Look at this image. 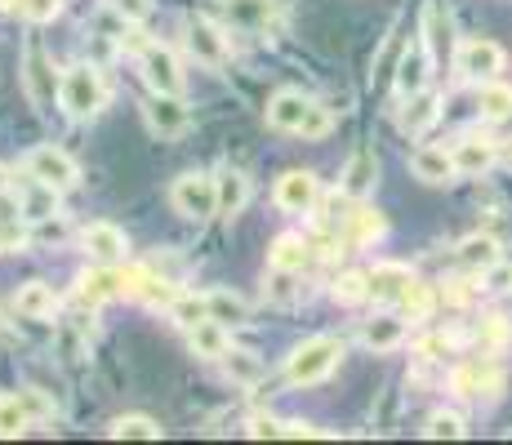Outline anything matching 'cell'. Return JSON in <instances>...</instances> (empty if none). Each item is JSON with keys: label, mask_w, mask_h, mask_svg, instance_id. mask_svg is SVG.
Instances as JSON below:
<instances>
[{"label": "cell", "mask_w": 512, "mask_h": 445, "mask_svg": "<svg viewBox=\"0 0 512 445\" xmlns=\"http://www.w3.org/2000/svg\"><path fill=\"white\" fill-rule=\"evenodd\" d=\"M107 98H112V89H107L103 72L90 63H76L58 76V107H63L72 121H94L107 107Z\"/></svg>", "instance_id": "cell-1"}, {"label": "cell", "mask_w": 512, "mask_h": 445, "mask_svg": "<svg viewBox=\"0 0 512 445\" xmlns=\"http://www.w3.org/2000/svg\"><path fill=\"white\" fill-rule=\"evenodd\" d=\"M339 361H343V339L317 334V339L299 343V348L290 352V361H285V379H290L294 388H312V383L330 379V374L339 370Z\"/></svg>", "instance_id": "cell-2"}, {"label": "cell", "mask_w": 512, "mask_h": 445, "mask_svg": "<svg viewBox=\"0 0 512 445\" xmlns=\"http://www.w3.org/2000/svg\"><path fill=\"white\" fill-rule=\"evenodd\" d=\"M450 392L464 401H481V397H499L504 392V365L495 356H468L450 370Z\"/></svg>", "instance_id": "cell-3"}, {"label": "cell", "mask_w": 512, "mask_h": 445, "mask_svg": "<svg viewBox=\"0 0 512 445\" xmlns=\"http://www.w3.org/2000/svg\"><path fill=\"white\" fill-rule=\"evenodd\" d=\"M170 205L183 214V219H214L219 214V187H214V174H179L170 187Z\"/></svg>", "instance_id": "cell-4"}, {"label": "cell", "mask_w": 512, "mask_h": 445, "mask_svg": "<svg viewBox=\"0 0 512 445\" xmlns=\"http://www.w3.org/2000/svg\"><path fill=\"white\" fill-rule=\"evenodd\" d=\"M455 67H459V76L472 81V85L499 81V72H504V49H499L495 41H486V36H472V41L459 45Z\"/></svg>", "instance_id": "cell-5"}, {"label": "cell", "mask_w": 512, "mask_h": 445, "mask_svg": "<svg viewBox=\"0 0 512 445\" xmlns=\"http://www.w3.org/2000/svg\"><path fill=\"white\" fill-rule=\"evenodd\" d=\"M139 67H143V81L152 85L156 94H183V67L170 45H143Z\"/></svg>", "instance_id": "cell-6"}, {"label": "cell", "mask_w": 512, "mask_h": 445, "mask_svg": "<svg viewBox=\"0 0 512 445\" xmlns=\"http://www.w3.org/2000/svg\"><path fill=\"white\" fill-rule=\"evenodd\" d=\"M27 174L41 178L49 187H58V192H72V187L81 183V165H76L67 152H58V147H36V152L27 156Z\"/></svg>", "instance_id": "cell-7"}, {"label": "cell", "mask_w": 512, "mask_h": 445, "mask_svg": "<svg viewBox=\"0 0 512 445\" xmlns=\"http://www.w3.org/2000/svg\"><path fill=\"white\" fill-rule=\"evenodd\" d=\"M272 201H277L285 214H312V210H317V201H321L317 174H308V170H285V174L277 178V192H272Z\"/></svg>", "instance_id": "cell-8"}, {"label": "cell", "mask_w": 512, "mask_h": 445, "mask_svg": "<svg viewBox=\"0 0 512 445\" xmlns=\"http://www.w3.org/2000/svg\"><path fill=\"white\" fill-rule=\"evenodd\" d=\"M125 294V267L121 263H98L76 281V303L81 308H98L107 299H121Z\"/></svg>", "instance_id": "cell-9"}, {"label": "cell", "mask_w": 512, "mask_h": 445, "mask_svg": "<svg viewBox=\"0 0 512 445\" xmlns=\"http://www.w3.org/2000/svg\"><path fill=\"white\" fill-rule=\"evenodd\" d=\"M143 116H147V125H152V134H161V138H179V134H187V125H192V112H187L183 94H156V89L143 103Z\"/></svg>", "instance_id": "cell-10"}, {"label": "cell", "mask_w": 512, "mask_h": 445, "mask_svg": "<svg viewBox=\"0 0 512 445\" xmlns=\"http://www.w3.org/2000/svg\"><path fill=\"white\" fill-rule=\"evenodd\" d=\"M183 45L201 67H223L228 63V36H223L214 23H205V18H192V23L183 27Z\"/></svg>", "instance_id": "cell-11"}, {"label": "cell", "mask_w": 512, "mask_h": 445, "mask_svg": "<svg viewBox=\"0 0 512 445\" xmlns=\"http://www.w3.org/2000/svg\"><path fill=\"white\" fill-rule=\"evenodd\" d=\"M81 245L94 263H125V254H130V241L116 223H90L81 232Z\"/></svg>", "instance_id": "cell-12"}, {"label": "cell", "mask_w": 512, "mask_h": 445, "mask_svg": "<svg viewBox=\"0 0 512 445\" xmlns=\"http://www.w3.org/2000/svg\"><path fill=\"white\" fill-rule=\"evenodd\" d=\"M219 9L241 32H268L277 23V0H219Z\"/></svg>", "instance_id": "cell-13"}, {"label": "cell", "mask_w": 512, "mask_h": 445, "mask_svg": "<svg viewBox=\"0 0 512 445\" xmlns=\"http://www.w3.org/2000/svg\"><path fill=\"white\" fill-rule=\"evenodd\" d=\"M370 299L374 303H401L410 290V281H415V272H410L406 263H374L370 267Z\"/></svg>", "instance_id": "cell-14"}, {"label": "cell", "mask_w": 512, "mask_h": 445, "mask_svg": "<svg viewBox=\"0 0 512 445\" xmlns=\"http://www.w3.org/2000/svg\"><path fill=\"white\" fill-rule=\"evenodd\" d=\"M410 170H415L419 183H432V187H441V183H455V152H446V147H415L410 152Z\"/></svg>", "instance_id": "cell-15"}, {"label": "cell", "mask_w": 512, "mask_h": 445, "mask_svg": "<svg viewBox=\"0 0 512 445\" xmlns=\"http://www.w3.org/2000/svg\"><path fill=\"white\" fill-rule=\"evenodd\" d=\"M455 170L459 174H468V178H477V174H486L490 165H495V156H499V147H495V138H486V134H464L455 147Z\"/></svg>", "instance_id": "cell-16"}, {"label": "cell", "mask_w": 512, "mask_h": 445, "mask_svg": "<svg viewBox=\"0 0 512 445\" xmlns=\"http://www.w3.org/2000/svg\"><path fill=\"white\" fill-rule=\"evenodd\" d=\"M374 183H379V161H374V152H352V161L343 165V174H339V192L352 196V201H366L374 192Z\"/></svg>", "instance_id": "cell-17"}, {"label": "cell", "mask_w": 512, "mask_h": 445, "mask_svg": "<svg viewBox=\"0 0 512 445\" xmlns=\"http://www.w3.org/2000/svg\"><path fill=\"white\" fill-rule=\"evenodd\" d=\"M58 187H49L41 183V178H32L27 174V183H23V192H18V214H23L27 223H45V219H54L58 214Z\"/></svg>", "instance_id": "cell-18"}, {"label": "cell", "mask_w": 512, "mask_h": 445, "mask_svg": "<svg viewBox=\"0 0 512 445\" xmlns=\"http://www.w3.org/2000/svg\"><path fill=\"white\" fill-rule=\"evenodd\" d=\"M308 107H312V98H303L299 89H277L272 103H268V125L272 130H281V134H299Z\"/></svg>", "instance_id": "cell-19"}, {"label": "cell", "mask_w": 512, "mask_h": 445, "mask_svg": "<svg viewBox=\"0 0 512 445\" xmlns=\"http://www.w3.org/2000/svg\"><path fill=\"white\" fill-rule=\"evenodd\" d=\"M361 343H366L370 352H397L401 343H406V321L392 312L370 316V321L361 325Z\"/></svg>", "instance_id": "cell-20"}, {"label": "cell", "mask_w": 512, "mask_h": 445, "mask_svg": "<svg viewBox=\"0 0 512 445\" xmlns=\"http://www.w3.org/2000/svg\"><path fill=\"white\" fill-rule=\"evenodd\" d=\"M441 116V94H432V89H419V94L406 98V107H401V130L406 134H428L432 125H437Z\"/></svg>", "instance_id": "cell-21"}, {"label": "cell", "mask_w": 512, "mask_h": 445, "mask_svg": "<svg viewBox=\"0 0 512 445\" xmlns=\"http://www.w3.org/2000/svg\"><path fill=\"white\" fill-rule=\"evenodd\" d=\"M428 72H432V54L423 41H415L397 67V94L410 98V94H419V89H428Z\"/></svg>", "instance_id": "cell-22"}, {"label": "cell", "mask_w": 512, "mask_h": 445, "mask_svg": "<svg viewBox=\"0 0 512 445\" xmlns=\"http://www.w3.org/2000/svg\"><path fill=\"white\" fill-rule=\"evenodd\" d=\"M14 312H18V316H27V321H49V316L58 312V294H54V285H45V281H27V285H18V294H14Z\"/></svg>", "instance_id": "cell-23"}, {"label": "cell", "mask_w": 512, "mask_h": 445, "mask_svg": "<svg viewBox=\"0 0 512 445\" xmlns=\"http://www.w3.org/2000/svg\"><path fill=\"white\" fill-rule=\"evenodd\" d=\"M214 187H219V214L223 219H236V214L250 205V178L241 170H219L214 174Z\"/></svg>", "instance_id": "cell-24"}, {"label": "cell", "mask_w": 512, "mask_h": 445, "mask_svg": "<svg viewBox=\"0 0 512 445\" xmlns=\"http://www.w3.org/2000/svg\"><path fill=\"white\" fill-rule=\"evenodd\" d=\"M187 343H192V352L205 356V361H219V356L232 348V343H228V325H219L214 316L196 321L192 330H187Z\"/></svg>", "instance_id": "cell-25"}, {"label": "cell", "mask_w": 512, "mask_h": 445, "mask_svg": "<svg viewBox=\"0 0 512 445\" xmlns=\"http://www.w3.org/2000/svg\"><path fill=\"white\" fill-rule=\"evenodd\" d=\"M308 250L312 245L303 241V236H294V232H285V236H277V241H272V250H268V267L272 272H303V267H308Z\"/></svg>", "instance_id": "cell-26"}, {"label": "cell", "mask_w": 512, "mask_h": 445, "mask_svg": "<svg viewBox=\"0 0 512 445\" xmlns=\"http://www.w3.org/2000/svg\"><path fill=\"white\" fill-rule=\"evenodd\" d=\"M383 232H388V223H383V214L370 210V205H357V210L348 214V223H343V241L348 245H374V241H383Z\"/></svg>", "instance_id": "cell-27"}, {"label": "cell", "mask_w": 512, "mask_h": 445, "mask_svg": "<svg viewBox=\"0 0 512 445\" xmlns=\"http://www.w3.org/2000/svg\"><path fill=\"white\" fill-rule=\"evenodd\" d=\"M219 361H223V370H228V379L236 383V388H259L263 374H268V365H263L254 352H245V348H228Z\"/></svg>", "instance_id": "cell-28"}, {"label": "cell", "mask_w": 512, "mask_h": 445, "mask_svg": "<svg viewBox=\"0 0 512 445\" xmlns=\"http://www.w3.org/2000/svg\"><path fill=\"white\" fill-rule=\"evenodd\" d=\"M27 89H32V103L41 112L54 107V72H49V58L41 49H27Z\"/></svg>", "instance_id": "cell-29"}, {"label": "cell", "mask_w": 512, "mask_h": 445, "mask_svg": "<svg viewBox=\"0 0 512 445\" xmlns=\"http://www.w3.org/2000/svg\"><path fill=\"white\" fill-rule=\"evenodd\" d=\"M455 259L464 263V267H472V272H481V267H490V263L499 259V241L490 232L464 236V241H459V250H455Z\"/></svg>", "instance_id": "cell-30"}, {"label": "cell", "mask_w": 512, "mask_h": 445, "mask_svg": "<svg viewBox=\"0 0 512 445\" xmlns=\"http://www.w3.org/2000/svg\"><path fill=\"white\" fill-rule=\"evenodd\" d=\"M210 316L219 325H250V303L241 299L236 290H210Z\"/></svg>", "instance_id": "cell-31"}, {"label": "cell", "mask_w": 512, "mask_h": 445, "mask_svg": "<svg viewBox=\"0 0 512 445\" xmlns=\"http://www.w3.org/2000/svg\"><path fill=\"white\" fill-rule=\"evenodd\" d=\"M477 107L486 121H508L512 116V89L504 81H481L477 85Z\"/></svg>", "instance_id": "cell-32"}, {"label": "cell", "mask_w": 512, "mask_h": 445, "mask_svg": "<svg viewBox=\"0 0 512 445\" xmlns=\"http://www.w3.org/2000/svg\"><path fill=\"white\" fill-rule=\"evenodd\" d=\"M170 316L174 325H183V330H192L196 321H205L210 316V294H196V290H179L170 303Z\"/></svg>", "instance_id": "cell-33"}, {"label": "cell", "mask_w": 512, "mask_h": 445, "mask_svg": "<svg viewBox=\"0 0 512 445\" xmlns=\"http://www.w3.org/2000/svg\"><path fill=\"white\" fill-rule=\"evenodd\" d=\"M107 437H116V441H161V428H156V419H147V414H121V419H112Z\"/></svg>", "instance_id": "cell-34"}, {"label": "cell", "mask_w": 512, "mask_h": 445, "mask_svg": "<svg viewBox=\"0 0 512 445\" xmlns=\"http://www.w3.org/2000/svg\"><path fill=\"white\" fill-rule=\"evenodd\" d=\"M32 428V414L18 392H0V437H23Z\"/></svg>", "instance_id": "cell-35"}, {"label": "cell", "mask_w": 512, "mask_h": 445, "mask_svg": "<svg viewBox=\"0 0 512 445\" xmlns=\"http://www.w3.org/2000/svg\"><path fill=\"white\" fill-rule=\"evenodd\" d=\"M334 303H366L370 299V276L366 272H339L330 285Z\"/></svg>", "instance_id": "cell-36"}, {"label": "cell", "mask_w": 512, "mask_h": 445, "mask_svg": "<svg viewBox=\"0 0 512 445\" xmlns=\"http://www.w3.org/2000/svg\"><path fill=\"white\" fill-rule=\"evenodd\" d=\"M468 432V423H464V414H455V410H437L428 419V428H423V437L428 441H459Z\"/></svg>", "instance_id": "cell-37"}, {"label": "cell", "mask_w": 512, "mask_h": 445, "mask_svg": "<svg viewBox=\"0 0 512 445\" xmlns=\"http://www.w3.org/2000/svg\"><path fill=\"white\" fill-rule=\"evenodd\" d=\"M401 308H406L410 321H428L432 308H437V290H432L428 281H410L406 299H401Z\"/></svg>", "instance_id": "cell-38"}, {"label": "cell", "mask_w": 512, "mask_h": 445, "mask_svg": "<svg viewBox=\"0 0 512 445\" xmlns=\"http://www.w3.org/2000/svg\"><path fill=\"white\" fill-rule=\"evenodd\" d=\"M477 343H481V352H499V348H504V343H508V316H481Z\"/></svg>", "instance_id": "cell-39"}, {"label": "cell", "mask_w": 512, "mask_h": 445, "mask_svg": "<svg viewBox=\"0 0 512 445\" xmlns=\"http://www.w3.org/2000/svg\"><path fill=\"white\" fill-rule=\"evenodd\" d=\"M330 130H334V116H330V107L312 103V107H308V116H303V125H299V134L308 138V143H317V138H326Z\"/></svg>", "instance_id": "cell-40"}, {"label": "cell", "mask_w": 512, "mask_h": 445, "mask_svg": "<svg viewBox=\"0 0 512 445\" xmlns=\"http://www.w3.org/2000/svg\"><path fill=\"white\" fill-rule=\"evenodd\" d=\"M481 290L486 294H508L512 290V263L495 259L490 267H481Z\"/></svg>", "instance_id": "cell-41"}, {"label": "cell", "mask_w": 512, "mask_h": 445, "mask_svg": "<svg viewBox=\"0 0 512 445\" xmlns=\"http://www.w3.org/2000/svg\"><path fill=\"white\" fill-rule=\"evenodd\" d=\"M415 352L423 356V361H441V356L455 352V334H423V339L415 343Z\"/></svg>", "instance_id": "cell-42"}, {"label": "cell", "mask_w": 512, "mask_h": 445, "mask_svg": "<svg viewBox=\"0 0 512 445\" xmlns=\"http://www.w3.org/2000/svg\"><path fill=\"white\" fill-rule=\"evenodd\" d=\"M18 397H23L27 414H32V423H49V419H54V401H49L41 388H23Z\"/></svg>", "instance_id": "cell-43"}, {"label": "cell", "mask_w": 512, "mask_h": 445, "mask_svg": "<svg viewBox=\"0 0 512 445\" xmlns=\"http://www.w3.org/2000/svg\"><path fill=\"white\" fill-rule=\"evenodd\" d=\"M58 9H63V0H23V9H18V14H23L27 23H54Z\"/></svg>", "instance_id": "cell-44"}, {"label": "cell", "mask_w": 512, "mask_h": 445, "mask_svg": "<svg viewBox=\"0 0 512 445\" xmlns=\"http://www.w3.org/2000/svg\"><path fill=\"white\" fill-rule=\"evenodd\" d=\"M112 9L125 23H147L152 18V0H112Z\"/></svg>", "instance_id": "cell-45"}, {"label": "cell", "mask_w": 512, "mask_h": 445, "mask_svg": "<svg viewBox=\"0 0 512 445\" xmlns=\"http://www.w3.org/2000/svg\"><path fill=\"white\" fill-rule=\"evenodd\" d=\"M245 437H254V441H263V437H281V419H268V414H259V419H250Z\"/></svg>", "instance_id": "cell-46"}, {"label": "cell", "mask_w": 512, "mask_h": 445, "mask_svg": "<svg viewBox=\"0 0 512 445\" xmlns=\"http://www.w3.org/2000/svg\"><path fill=\"white\" fill-rule=\"evenodd\" d=\"M281 437H290V441H299V437H321L312 423H303V419H285L281 423Z\"/></svg>", "instance_id": "cell-47"}, {"label": "cell", "mask_w": 512, "mask_h": 445, "mask_svg": "<svg viewBox=\"0 0 512 445\" xmlns=\"http://www.w3.org/2000/svg\"><path fill=\"white\" fill-rule=\"evenodd\" d=\"M446 299L455 303V308H464V303L472 299V290H468V281H450V290H446Z\"/></svg>", "instance_id": "cell-48"}, {"label": "cell", "mask_w": 512, "mask_h": 445, "mask_svg": "<svg viewBox=\"0 0 512 445\" xmlns=\"http://www.w3.org/2000/svg\"><path fill=\"white\" fill-rule=\"evenodd\" d=\"M9 187H14V178H9V170L0 165V196H9Z\"/></svg>", "instance_id": "cell-49"}, {"label": "cell", "mask_w": 512, "mask_h": 445, "mask_svg": "<svg viewBox=\"0 0 512 445\" xmlns=\"http://www.w3.org/2000/svg\"><path fill=\"white\" fill-rule=\"evenodd\" d=\"M0 9H9V14H18V9H23V0H0Z\"/></svg>", "instance_id": "cell-50"}, {"label": "cell", "mask_w": 512, "mask_h": 445, "mask_svg": "<svg viewBox=\"0 0 512 445\" xmlns=\"http://www.w3.org/2000/svg\"><path fill=\"white\" fill-rule=\"evenodd\" d=\"M5 334H9V321H5V316H0V339H5Z\"/></svg>", "instance_id": "cell-51"}, {"label": "cell", "mask_w": 512, "mask_h": 445, "mask_svg": "<svg viewBox=\"0 0 512 445\" xmlns=\"http://www.w3.org/2000/svg\"><path fill=\"white\" fill-rule=\"evenodd\" d=\"M9 250V245H5V232H0V254H5Z\"/></svg>", "instance_id": "cell-52"}]
</instances>
